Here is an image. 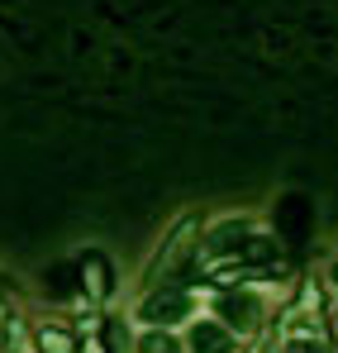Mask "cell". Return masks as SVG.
<instances>
[{
    "instance_id": "6",
    "label": "cell",
    "mask_w": 338,
    "mask_h": 353,
    "mask_svg": "<svg viewBox=\"0 0 338 353\" xmlns=\"http://www.w3.org/2000/svg\"><path fill=\"white\" fill-rule=\"evenodd\" d=\"M34 344H39V353H76V339L67 330H57V325H39Z\"/></svg>"
},
{
    "instance_id": "10",
    "label": "cell",
    "mask_w": 338,
    "mask_h": 353,
    "mask_svg": "<svg viewBox=\"0 0 338 353\" xmlns=\"http://www.w3.org/2000/svg\"><path fill=\"white\" fill-rule=\"evenodd\" d=\"M324 325H329V344H334V353H338V310H329V320H324Z\"/></svg>"
},
{
    "instance_id": "7",
    "label": "cell",
    "mask_w": 338,
    "mask_h": 353,
    "mask_svg": "<svg viewBox=\"0 0 338 353\" xmlns=\"http://www.w3.org/2000/svg\"><path fill=\"white\" fill-rule=\"evenodd\" d=\"M138 353H181V339H176L171 330H158V325H153V330L138 339Z\"/></svg>"
},
{
    "instance_id": "5",
    "label": "cell",
    "mask_w": 338,
    "mask_h": 353,
    "mask_svg": "<svg viewBox=\"0 0 338 353\" xmlns=\"http://www.w3.org/2000/svg\"><path fill=\"white\" fill-rule=\"evenodd\" d=\"M186 344H191V353H233V349H238V339L229 334L220 320H196Z\"/></svg>"
},
{
    "instance_id": "8",
    "label": "cell",
    "mask_w": 338,
    "mask_h": 353,
    "mask_svg": "<svg viewBox=\"0 0 338 353\" xmlns=\"http://www.w3.org/2000/svg\"><path fill=\"white\" fill-rule=\"evenodd\" d=\"M101 334H105V349H110V353L129 349V330H124L119 320H105V325H101Z\"/></svg>"
},
{
    "instance_id": "4",
    "label": "cell",
    "mask_w": 338,
    "mask_h": 353,
    "mask_svg": "<svg viewBox=\"0 0 338 353\" xmlns=\"http://www.w3.org/2000/svg\"><path fill=\"white\" fill-rule=\"evenodd\" d=\"M81 292H86V301H110L114 296V268L101 248L81 253Z\"/></svg>"
},
{
    "instance_id": "1",
    "label": "cell",
    "mask_w": 338,
    "mask_h": 353,
    "mask_svg": "<svg viewBox=\"0 0 338 353\" xmlns=\"http://www.w3.org/2000/svg\"><path fill=\"white\" fill-rule=\"evenodd\" d=\"M200 230H205L200 215H181L171 225V234L162 239V248L153 253V263L143 272V287H162V282H176L181 272H191L196 268V253H200Z\"/></svg>"
},
{
    "instance_id": "3",
    "label": "cell",
    "mask_w": 338,
    "mask_h": 353,
    "mask_svg": "<svg viewBox=\"0 0 338 353\" xmlns=\"http://www.w3.org/2000/svg\"><path fill=\"white\" fill-rule=\"evenodd\" d=\"M196 315V292L181 287V282H162V287H148V296L138 301V320L171 330L176 320H191Z\"/></svg>"
},
{
    "instance_id": "9",
    "label": "cell",
    "mask_w": 338,
    "mask_h": 353,
    "mask_svg": "<svg viewBox=\"0 0 338 353\" xmlns=\"http://www.w3.org/2000/svg\"><path fill=\"white\" fill-rule=\"evenodd\" d=\"M76 353H110V349H105V339H101V330H96V334H86V339L76 344Z\"/></svg>"
},
{
    "instance_id": "11",
    "label": "cell",
    "mask_w": 338,
    "mask_h": 353,
    "mask_svg": "<svg viewBox=\"0 0 338 353\" xmlns=\"http://www.w3.org/2000/svg\"><path fill=\"white\" fill-rule=\"evenodd\" d=\"M329 282H334V287H338V263H334V272H329Z\"/></svg>"
},
{
    "instance_id": "2",
    "label": "cell",
    "mask_w": 338,
    "mask_h": 353,
    "mask_svg": "<svg viewBox=\"0 0 338 353\" xmlns=\"http://www.w3.org/2000/svg\"><path fill=\"white\" fill-rule=\"evenodd\" d=\"M215 320L224 325L233 339H253L262 330V320H267V305H262V296L248 292V287H224L220 301H215Z\"/></svg>"
}]
</instances>
